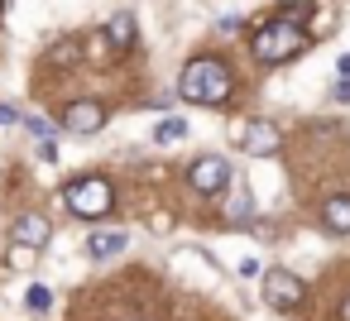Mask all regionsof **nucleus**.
<instances>
[{"label": "nucleus", "mask_w": 350, "mask_h": 321, "mask_svg": "<svg viewBox=\"0 0 350 321\" xmlns=\"http://www.w3.org/2000/svg\"><path fill=\"white\" fill-rule=\"evenodd\" d=\"M240 278H264L259 273V259H240Z\"/></svg>", "instance_id": "nucleus-18"}, {"label": "nucleus", "mask_w": 350, "mask_h": 321, "mask_svg": "<svg viewBox=\"0 0 350 321\" xmlns=\"http://www.w3.org/2000/svg\"><path fill=\"white\" fill-rule=\"evenodd\" d=\"M125 245H130L125 230H96V235L87 240V254H92V259H111V254H120Z\"/></svg>", "instance_id": "nucleus-11"}, {"label": "nucleus", "mask_w": 350, "mask_h": 321, "mask_svg": "<svg viewBox=\"0 0 350 321\" xmlns=\"http://www.w3.org/2000/svg\"><path fill=\"white\" fill-rule=\"evenodd\" d=\"M10 240L20 245V249H49V240H53V225H49V216L44 211H25V216H15V225H10Z\"/></svg>", "instance_id": "nucleus-6"}, {"label": "nucleus", "mask_w": 350, "mask_h": 321, "mask_svg": "<svg viewBox=\"0 0 350 321\" xmlns=\"http://www.w3.org/2000/svg\"><path fill=\"white\" fill-rule=\"evenodd\" d=\"M0 15H5V0H0Z\"/></svg>", "instance_id": "nucleus-22"}, {"label": "nucleus", "mask_w": 350, "mask_h": 321, "mask_svg": "<svg viewBox=\"0 0 350 321\" xmlns=\"http://www.w3.org/2000/svg\"><path fill=\"white\" fill-rule=\"evenodd\" d=\"M68 58H77V44H63V48L49 53V63H68Z\"/></svg>", "instance_id": "nucleus-15"}, {"label": "nucleus", "mask_w": 350, "mask_h": 321, "mask_svg": "<svg viewBox=\"0 0 350 321\" xmlns=\"http://www.w3.org/2000/svg\"><path fill=\"white\" fill-rule=\"evenodd\" d=\"M101 125H106V106L101 101H72L63 111V130L68 135H96Z\"/></svg>", "instance_id": "nucleus-7"}, {"label": "nucleus", "mask_w": 350, "mask_h": 321, "mask_svg": "<svg viewBox=\"0 0 350 321\" xmlns=\"http://www.w3.org/2000/svg\"><path fill=\"white\" fill-rule=\"evenodd\" d=\"M106 39H111V48H116V53H130V48H135V15H130V10H120V15L106 25Z\"/></svg>", "instance_id": "nucleus-10"}, {"label": "nucleus", "mask_w": 350, "mask_h": 321, "mask_svg": "<svg viewBox=\"0 0 350 321\" xmlns=\"http://www.w3.org/2000/svg\"><path fill=\"white\" fill-rule=\"evenodd\" d=\"M331 96H336V101H345V106H350V77H345V82H336V92H331Z\"/></svg>", "instance_id": "nucleus-19"}, {"label": "nucleus", "mask_w": 350, "mask_h": 321, "mask_svg": "<svg viewBox=\"0 0 350 321\" xmlns=\"http://www.w3.org/2000/svg\"><path fill=\"white\" fill-rule=\"evenodd\" d=\"M63 206H68L77 221H101V216H111V206H116V187H111V178H101V173L72 178V182L63 187Z\"/></svg>", "instance_id": "nucleus-3"}, {"label": "nucleus", "mask_w": 350, "mask_h": 321, "mask_svg": "<svg viewBox=\"0 0 350 321\" xmlns=\"http://www.w3.org/2000/svg\"><path fill=\"white\" fill-rule=\"evenodd\" d=\"M25 307H29V311H49V307H53V292H49L44 283H34V288L25 292Z\"/></svg>", "instance_id": "nucleus-13"}, {"label": "nucleus", "mask_w": 350, "mask_h": 321, "mask_svg": "<svg viewBox=\"0 0 350 321\" xmlns=\"http://www.w3.org/2000/svg\"><path fill=\"white\" fill-rule=\"evenodd\" d=\"M278 144H283V135H278V125H269V120H254V125L240 135V149H245L250 158H269V154H278Z\"/></svg>", "instance_id": "nucleus-8"}, {"label": "nucleus", "mask_w": 350, "mask_h": 321, "mask_svg": "<svg viewBox=\"0 0 350 321\" xmlns=\"http://www.w3.org/2000/svg\"><path fill=\"white\" fill-rule=\"evenodd\" d=\"M340 321H350V292L340 297Z\"/></svg>", "instance_id": "nucleus-21"}, {"label": "nucleus", "mask_w": 350, "mask_h": 321, "mask_svg": "<svg viewBox=\"0 0 350 321\" xmlns=\"http://www.w3.org/2000/svg\"><path fill=\"white\" fill-rule=\"evenodd\" d=\"M321 230H326V235H350V192L326 197V206H321Z\"/></svg>", "instance_id": "nucleus-9"}, {"label": "nucleus", "mask_w": 350, "mask_h": 321, "mask_svg": "<svg viewBox=\"0 0 350 321\" xmlns=\"http://www.w3.org/2000/svg\"><path fill=\"white\" fill-rule=\"evenodd\" d=\"M187 135V120H178V115H168L163 125H154V144H178Z\"/></svg>", "instance_id": "nucleus-12"}, {"label": "nucleus", "mask_w": 350, "mask_h": 321, "mask_svg": "<svg viewBox=\"0 0 350 321\" xmlns=\"http://www.w3.org/2000/svg\"><path fill=\"white\" fill-rule=\"evenodd\" d=\"M250 216V197H235V206H230V221H245Z\"/></svg>", "instance_id": "nucleus-17"}, {"label": "nucleus", "mask_w": 350, "mask_h": 321, "mask_svg": "<svg viewBox=\"0 0 350 321\" xmlns=\"http://www.w3.org/2000/svg\"><path fill=\"white\" fill-rule=\"evenodd\" d=\"M230 92H235V72H230L221 58H211V53L192 58V63L178 72V96H183L187 106H221Z\"/></svg>", "instance_id": "nucleus-2"}, {"label": "nucleus", "mask_w": 350, "mask_h": 321, "mask_svg": "<svg viewBox=\"0 0 350 321\" xmlns=\"http://www.w3.org/2000/svg\"><path fill=\"white\" fill-rule=\"evenodd\" d=\"M230 178H235V168H230V158H221V154H206V158H197V163L187 168V187H197L202 197L226 192Z\"/></svg>", "instance_id": "nucleus-4"}, {"label": "nucleus", "mask_w": 350, "mask_h": 321, "mask_svg": "<svg viewBox=\"0 0 350 321\" xmlns=\"http://www.w3.org/2000/svg\"><path fill=\"white\" fill-rule=\"evenodd\" d=\"M39 158H44V163H58V144L44 139V144H39Z\"/></svg>", "instance_id": "nucleus-16"}, {"label": "nucleus", "mask_w": 350, "mask_h": 321, "mask_svg": "<svg viewBox=\"0 0 350 321\" xmlns=\"http://www.w3.org/2000/svg\"><path fill=\"white\" fill-rule=\"evenodd\" d=\"M307 48H312V34L297 25V15H278V20H269V25H259L250 34V53L264 68H283V63H293Z\"/></svg>", "instance_id": "nucleus-1"}, {"label": "nucleus", "mask_w": 350, "mask_h": 321, "mask_svg": "<svg viewBox=\"0 0 350 321\" xmlns=\"http://www.w3.org/2000/svg\"><path fill=\"white\" fill-rule=\"evenodd\" d=\"M25 125H29V135H39V139H49V135H53V125H49L44 115H29Z\"/></svg>", "instance_id": "nucleus-14"}, {"label": "nucleus", "mask_w": 350, "mask_h": 321, "mask_svg": "<svg viewBox=\"0 0 350 321\" xmlns=\"http://www.w3.org/2000/svg\"><path fill=\"white\" fill-rule=\"evenodd\" d=\"M15 120H20V111H15V106H0V125H15Z\"/></svg>", "instance_id": "nucleus-20"}, {"label": "nucleus", "mask_w": 350, "mask_h": 321, "mask_svg": "<svg viewBox=\"0 0 350 321\" xmlns=\"http://www.w3.org/2000/svg\"><path fill=\"white\" fill-rule=\"evenodd\" d=\"M302 297H307V288H302L297 273H288V268H264V302H269L273 311H293V307H302Z\"/></svg>", "instance_id": "nucleus-5"}]
</instances>
